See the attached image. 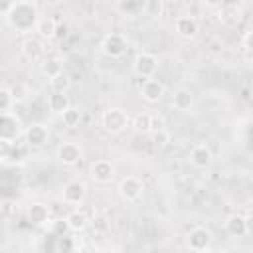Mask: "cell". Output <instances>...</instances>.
Segmentation results:
<instances>
[{
	"instance_id": "cell-3",
	"label": "cell",
	"mask_w": 253,
	"mask_h": 253,
	"mask_svg": "<svg viewBox=\"0 0 253 253\" xmlns=\"http://www.w3.org/2000/svg\"><path fill=\"white\" fill-rule=\"evenodd\" d=\"M26 128L22 125V119L16 113L0 115V142L2 144H16L20 136H24Z\"/></svg>"
},
{
	"instance_id": "cell-23",
	"label": "cell",
	"mask_w": 253,
	"mask_h": 253,
	"mask_svg": "<svg viewBox=\"0 0 253 253\" xmlns=\"http://www.w3.org/2000/svg\"><path fill=\"white\" fill-rule=\"evenodd\" d=\"M36 32H38V38L42 40H53L57 34V24L51 16H42L36 26Z\"/></svg>"
},
{
	"instance_id": "cell-15",
	"label": "cell",
	"mask_w": 253,
	"mask_h": 253,
	"mask_svg": "<svg viewBox=\"0 0 253 253\" xmlns=\"http://www.w3.org/2000/svg\"><path fill=\"white\" fill-rule=\"evenodd\" d=\"M164 91H166L164 83L158 81V79H154V77L152 79H144L142 85H140V95H142V99L146 103H158L162 99Z\"/></svg>"
},
{
	"instance_id": "cell-1",
	"label": "cell",
	"mask_w": 253,
	"mask_h": 253,
	"mask_svg": "<svg viewBox=\"0 0 253 253\" xmlns=\"http://www.w3.org/2000/svg\"><path fill=\"white\" fill-rule=\"evenodd\" d=\"M2 14L6 18V24L16 32V34H30L32 30L36 32V26L40 22V10L36 2L30 0H18L2 6Z\"/></svg>"
},
{
	"instance_id": "cell-12",
	"label": "cell",
	"mask_w": 253,
	"mask_h": 253,
	"mask_svg": "<svg viewBox=\"0 0 253 253\" xmlns=\"http://www.w3.org/2000/svg\"><path fill=\"white\" fill-rule=\"evenodd\" d=\"M22 55L28 59V61H40L45 53V47H43V40L38 38V36H26L22 40Z\"/></svg>"
},
{
	"instance_id": "cell-31",
	"label": "cell",
	"mask_w": 253,
	"mask_h": 253,
	"mask_svg": "<svg viewBox=\"0 0 253 253\" xmlns=\"http://www.w3.org/2000/svg\"><path fill=\"white\" fill-rule=\"evenodd\" d=\"M10 91H12L14 99H16V103H24V101L28 99V95H30V89H28L24 83H16V85H12Z\"/></svg>"
},
{
	"instance_id": "cell-36",
	"label": "cell",
	"mask_w": 253,
	"mask_h": 253,
	"mask_svg": "<svg viewBox=\"0 0 253 253\" xmlns=\"http://www.w3.org/2000/svg\"><path fill=\"white\" fill-rule=\"evenodd\" d=\"M208 253H227V251L225 249H210Z\"/></svg>"
},
{
	"instance_id": "cell-18",
	"label": "cell",
	"mask_w": 253,
	"mask_h": 253,
	"mask_svg": "<svg viewBox=\"0 0 253 253\" xmlns=\"http://www.w3.org/2000/svg\"><path fill=\"white\" fill-rule=\"evenodd\" d=\"M172 107L176 111H182V113H190L194 109V95L190 89L186 87H178L174 89V95H172Z\"/></svg>"
},
{
	"instance_id": "cell-17",
	"label": "cell",
	"mask_w": 253,
	"mask_h": 253,
	"mask_svg": "<svg viewBox=\"0 0 253 253\" xmlns=\"http://www.w3.org/2000/svg\"><path fill=\"white\" fill-rule=\"evenodd\" d=\"M26 213H28V221H30L32 225L42 227V225H45V223L49 221V208H47L43 202H34V204H30Z\"/></svg>"
},
{
	"instance_id": "cell-7",
	"label": "cell",
	"mask_w": 253,
	"mask_h": 253,
	"mask_svg": "<svg viewBox=\"0 0 253 253\" xmlns=\"http://www.w3.org/2000/svg\"><path fill=\"white\" fill-rule=\"evenodd\" d=\"M126 49H128V43H126V38L123 36V34H107L105 38H103V42H101V51H103V55H107V57H111V59H119V57H123L125 53H126Z\"/></svg>"
},
{
	"instance_id": "cell-16",
	"label": "cell",
	"mask_w": 253,
	"mask_h": 253,
	"mask_svg": "<svg viewBox=\"0 0 253 253\" xmlns=\"http://www.w3.org/2000/svg\"><path fill=\"white\" fill-rule=\"evenodd\" d=\"M188 160H190V164H192L194 168H200V170H204V168H208V166L211 164V160H213V154H211L210 146L202 142V144H196V146L190 150V154H188Z\"/></svg>"
},
{
	"instance_id": "cell-25",
	"label": "cell",
	"mask_w": 253,
	"mask_h": 253,
	"mask_svg": "<svg viewBox=\"0 0 253 253\" xmlns=\"http://www.w3.org/2000/svg\"><path fill=\"white\" fill-rule=\"evenodd\" d=\"M241 16H243V12H241V8H239L237 4H223V6L219 8V18H221L223 22H227V24L239 22Z\"/></svg>"
},
{
	"instance_id": "cell-20",
	"label": "cell",
	"mask_w": 253,
	"mask_h": 253,
	"mask_svg": "<svg viewBox=\"0 0 253 253\" xmlns=\"http://www.w3.org/2000/svg\"><path fill=\"white\" fill-rule=\"evenodd\" d=\"M42 73L51 81L59 75H63V59L59 55H47L43 61H42Z\"/></svg>"
},
{
	"instance_id": "cell-2",
	"label": "cell",
	"mask_w": 253,
	"mask_h": 253,
	"mask_svg": "<svg viewBox=\"0 0 253 253\" xmlns=\"http://www.w3.org/2000/svg\"><path fill=\"white\" fill-rule=\"evenodd\" d=\"M101 126L109 134H119L130 126V117L123 107H109L101 115Z\"/></svg>"
},
{
	"instance_id": "cell-9",
	"label": "cell",
	"mask_w": 253,
	"mask_h": 253,
	"mask_svg": "<svg viewBox=\"0 0 253 253\" xmlns=\"http://www.w3.org/2000/svg\"><path fill=\"white\" fill-rule=\"evenodd\" d=\"M61 198L65 204L69 206H81L87 198V184L81 182V180H71L63 186L61 190Z\"/></svg>"
},
{
	"instance_id": "cell-21",
	"label": "cell",
	"mask_w": 253,
	"mask_h": 253,
	"mask_svg": "<svg viewBox=\"0 0 253 253\" xmlns=\"http://www.w3.org/2000/svg\"><path fill=\"white\" fill-rule=\"evenodd\" d=\"M47 109L55 115H63L67 109H71V103H69V97L67 93L63 91H51L49 97H47Z\"/></svg>"
},
{
	"instance_id": "cell-34",
	"label": "cell",
	"mask_w": 253,
	"mask_h": 253,
	"mask_svg": "<svg viewBox=\"0 0 253 253\" xmlns=\"http://www.w3.org/2000/svg\"><path fill=\"white\" fill-rule=\"evenodd\" d=\"M160 130H166V128H164V121H162L160 117L152 115V128H150V132L156 134V132H160Z\"/></svg>"
},
{
	"instance_id": "cell-8",
	"label": "cell",
	"mask_w": 253,
	"mask_h": 253,
	"mask_svg": "<svg viewBox=\"0 0 253 253\" xmlns=\"http://www.w3.org/2000/svg\"><path fill=\"white\" fill-rule=\"evenodd\" d=\"M55 158H57V162L63 164V166H75V164L83 158V148H81L77 142L65 140V142L57 144V148H55Z\"/></svg>"
},
{
	"instance_id": "cell-10",
	"label": "cell",
	"mask_w": 253,
	"mask_h": 253,
	"mask_svg": "<svg viewBox=\"0 0 253 253\" xmlns=\"http://www.w3.org/2000/svg\"><path fill=\"white\" fill-rule=\"evenodd\" d=\"M24 138H26V146L40 148V146L47 144V140H49V128L43 123H32L30 126H26Z\"/></svg>"
},
{
	"instance_id": "cell-27",
	"label": "cell",
	"mask_w": 253,
	"mask_h": 253,
	"mask_svg": "<svg viewBox=\"0 0 253 253\" xmlns=\"http://www.w3.org/2000/svg\"><path fill=\"white\" fill-rule=\"evenodd\" d=\"M61 121H63V125H65L67 128H75V126H79V123H81V111H79L77 107H71V109H67V111L61 115Z\"/></svg>"
},
{
	"instance_id": "cell-35",
	"label": "cell",
	"mask_w": 253,
	"mask_h": 253,
	"mask_svg": "<svg viewBox=\"0 0 253 253\" xmlns=\"http://www.w3.org/2000/svg\"><path fill=\"white\" fill-rule=\"evenodd\" d=\"M245 227H247V235L253 237V215H245Z\"/></svg>"
},
{
	"instance_id": "cell-30",
	"label": "cell",
	"mask_w": 253,
	"mask_h": 253,
	"mask_svg": "<svg viewBox=\"0 0 253 253\" xmlns=\"http://www.w3.org/2000/svg\"><path fill=\"white\" fill-rule=\"evenodd\" d=\"M49 85H51V89L53 91H67V87L71 85V79H69V75L67 73H63V75H59V77H55V79H51L49 81Z\"/></svg>"
},
{
	"instance_id": "cell-22",
	"label": "cell",
	"mask_w": 253,
	"mask_h": 253,
	"mask_svg": "<svg viewBox=\"0 0 253 253\" xmlns=\"http://www.w3.org/2000/svg\"><path fill=\"white\" fill-rule=\"evenodd\" d=\"M130 128H132L136 134H148L150 128H152V115L146 113V111L136 113V115L130 119Z\"/></svg>"
},
{
	"instance_id": "cell-29",
	"label": "cell",
	"mask_w": 253,
	"mask_h": 253,
	"mask_svg": "<svg viewBox=\"0 0 253 253\" xmlns=\"http://www.w3.org/2000/svg\"><path fill=\"white\" fill-rule=\"evenodd\" d=\"M0 211H2V217L4 219H12L14 215H16V211H18V206H16V202L14 200H2V204H0Z\"/></svg>"
},
{
	"instance_id": "cell-33",
	"label": "cell",
	"mask_w": 253,
	"mask_h": 253,
	"mask_svg": "<svg viewBox=\"0 0 253 253\" xmlns=\"http://www.w3.org/2000/svg\"><path fill=\"white\" fill-rule=\"evenodd\" d=\"M154 140H156V146H166L168 144V140H170V134H168V130H160V132H156L154 134Z\"/></svg>"
},
{
	"instance_id": "cell-5",
	"label": "cell",
	"mask_w": 253,
	"mask_h": 253,
	"mask_svg": "<svg viewBox=\"0 0 253 253\" xmlns=\"http://www.w3.org/2000/svg\"><path fill=\"white\" fill-rule=\"evenodd\" d=\"M158 69V57L150 51H138L132 59V71L142 79H152Z\"/></svg>"
},
{
	"instance_id": "cell-28",
	"label": "cell",
	"mask_w": 253,
	"mask_h": 253,
	"mask_svg": "<svg viewBox=\"0 0 253 253\" xmlns=\"http://www.w3.org/2000/svg\"><path fill=\"white\" fill-rule=\"evenodd\" d=\"M144 14L150 18H160L164 14V2L162 0H146L144 2Z\"/></svg>"
},
{
	"instance_id": "cell-13",
	"label": "cell",
	"mask_w": 253,
	"mask_h": 253,
	"mask_svg": "<svg viewBox=\"0 0 253 253\" xmlns=\"http://www.w3.org/2000/svg\"><path fill=\"white\" fill-rule=\"evenodd\" d=\"M26 156H28V148L22 146V144H2V164L6 166H20L26 162Z\"/></svg>"
},
{
	"instance_id": "cell-24",
	"label": "cell",
	"mask_w": 253,
	"mask_h": 253,
	"mask_svg": "<svg viewBox=\"0 0 253 253\" xmlns=\"http://www.w3.org/2000/svg\"><path fill=\"white\" fill-rule=\"evenodd\" d=\"M87 215L83 213V211H79V210H73V211H69L67 215H65V225L71 229V231H83L85 227H87Z\"/></svg>"
},
{
	"instance_id": "cell-11",
	"label": "cell",
	"mask_w": 253,
	"mask_h": 253,
	"mask_svg": "<svg viewBox=\"0 0 253 253\" xmlns=\"http://www.w3.org/2000/svg\"><path fill=\"white\" fill-rule=\"evenodd\" d=\"M89 176L95 184H109L113 178H115V166L101 158V160H95L91 166H89Z\"/></svg>"
},
{
	"instance_id": "cell-14",
	"label": "cell",
	"mask_w": 253,
	"mask_h": 253,
	"mask_svg": "<svg viewBox=\"0 0 253 253\" xmlns=\"http://www.w3.org/2000/svg\"><path fill=\"white\" fill-rule=\"evenodd\" d=\"M174 30H176V34H178L180 38L192 40V38L198 36L200 24H198V20H196L194 16H178V18L174 20Z\"/></svg>"
},
{
	"instance_id": "cell-26",
	"label": "cell",
	"mask_w": 253,
	"mask_h": 253,
	"mask_svg": "<svg viewBox=\"0 0 253 253\" xmlns=\"http://www.w3.org/2000/svg\"><path fill=\"white\" fill-rule=\"evenodd\" d=\"M16 107V99L10 91V87H2L0 89V115H6V113H14L12 109Z\"/></svg>"
},
{
	"instance_id": "cell-4",
	"label": "cell",
	"mask_w": 253,
	"mask_h": 253,
	"mask_svg": "<svg viewBox=\"0 0 253 253\" xmlns=\"http://www.w3.org/2000/svg\"><path fill=\"white\" fill-rule=\"evenodd\" d=\"M211 243H213V235L208 227H194L188 231V237H186V245L190 251L194 253H208L211 249Z\"/></svg>"
},
{
	"instance_id": "cell-19",
	"label": "cell",
	"mask_w": 253,
	"mask_h": 253,
	"mask_svg": "<svg viewBox=\"0 0 253 253\" xmlns=\"http://www.w3.org/2000/svg\"><path fill=\"white\" fill-rule=\"evenodd\" d=\"M223 229H225L227 235H231V237H245V235H247L245 215H241V213H231V215H227L225 221H223Z\"/></svg>"
},
{
	"instance_id": "cell-6",
	"label": "cell",
	"mask_w": 253,
	"mask_h": 253,
	"mask_svg": "<svg viewBox=\"0 0 253 253\" xmlns=\"http://www.w3.org/2000/svg\"><path fill=\"white\" fill-rule=\"evenodd\" d=\"M117 192H119L123 202H136L144 194V184L136 176H125L117 184Z\"/></svg>"
},
{
	"instance_id": "cell-32",
	"label": "cell",
	"mask_w": 253,
	"mask_h": 253,
	"mask_svg": "<svg viewBox=\"0 0 253 253\" xmlns=\"http://www.w3.org/2000/svg\"><path fill=\"white\" fill-rule=\"evenodd\" d=\"M119 8L123 12H126L128 16H134L138 12H144V2H123V4H119Z\"/></svg>"
}]
</instances>
